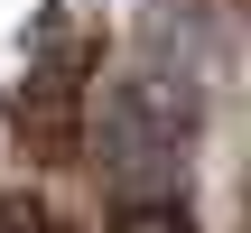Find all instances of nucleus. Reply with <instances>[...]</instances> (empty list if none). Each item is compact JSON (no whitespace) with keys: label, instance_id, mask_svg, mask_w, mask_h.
I'll list each match as a JSON object with an SVG mask.
<instances>
[{"label":"nucleus","instance_id":"f257e3e1","mask_svg":"<svg viewBox=\"0 0 251 233\" xmlns=\"http://www.w3.org/2000/svg\"><path fill=\"white\" fill-rule=\"evenodd\" d=\"M186 149H196V93H186V75L130 65L112 84V103H102V168L130 196H149V187L186 177Z\"/></svg>","mask_w":251,"mask_h":233}]
</instances>
